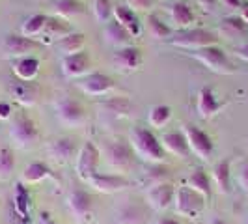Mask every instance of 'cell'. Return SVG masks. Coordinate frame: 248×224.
Here are the masks:
<instances>
[{
	"mask_svg": "<svg viewBox=\"0 0 248 224\" xmlns=\"http://www.w3.org/2000/svg\"><path fill=\"white\" fill-rule=\"evenodd\" d=\"M37 224H58L54 219H50L49 213H41L39 215V221H37Z\"/></svg>",
	"mask_w": 248,
	"mask_h": 224,
	"instance_id": "46",
	"label": "cell"
},
{
	"mask_svg": "<svg viewBox=\"0 0 248 224\" xmlns=\"http://www.w3.org/2000/svg\"><path fill=\"white\" fill-rule=\"evenodd\" d=\"M146 25H148V34L153 39H168V37H172V28L166 25L162 19H159L157 15H148V21H146Z\"/></svg>",
	"mask_w": 248,
	"mask_h": 224,
	"instance_id": "35",
	"label": "cell"
},
{
	"mask_svg": "<svg viewBox=\"0 0 248 224\" xmlns=\"http://www.w3.org/2000/svg\"><path fill=\"white\" fill-rule=\"evenodd\" d=\"M88 183L93 187L95 191L103 192V194H114L118 191L127 189L129 187V179L124 177L122 174H101V172H97L93 177H90Z\"/></svg>",
	"mask_w": 248,
	"mask_h": 224,
	"instance_id": "18",
	"label": "cell"
},
{
	"mask_svg": "<svg viewBox=\"0 0 248 224\" xmlns=\"http://www.w3.org/2000/svg\"><path fill=\"white\" fill-rule=\"evenodd\" d=\"M15 170V155L10 148H0V181L10 179Z\"/></svg>",
	"mask_w": 248,
	"mask_h": 224,
	"instance_id": "37",
	"label": "cell"
},
{
	"mask_svg": "<svg viewBox=\"0 0 248 224\" xmlns=\"http://www.w3.org/2000/svg\"><path fill=\"white\" fill-rule=\"evenodd\" d=\"M247 224H248V223H247Z\"/></svg>",
	"mask_w": 248,
	"mask_h": 224,
	"instance_id": "51",
	"label": "cell"
},
{
	"mask_svg": "<svg viewBox=\"0 0 248 224\" xmlns=\"http://www.w3.org/2000/svg\"><path fill=\"white\" fill-rule=\"evenodd\" d=\"M127 6L133 12H148L149 8L153 6V0H127Z\"/></svg>",
	"mask_w": 248,
	"mask_h": 224,
	"instance_id": "41",
	"label": "cell"
},
{
	"mask_svg": "<svg viewBox=\"0 0 248 224\" xmlns=\"http://www.w3.org/2000/svg\"><path fill=\"white\" fill-rule=\"evenodd\" d=\"M84 45H86V36L80 34V32H71L69 36L62 37L54 43L56 50L63 56H71V54H77V52H82L84 50Z\"/></svg>",
	"mask_w": 248,
	"mask_h": 224,
	"instance_id": "29",
	"label": "cell"
},
{
	"mask_svg": "<svg viewBox=\"0 0 248 224\" xmlns=\"http://www.w3.org/2000/svg\"><path fill=\"white\" fill-rule=\"evenodd\" d=\"M168 176H170V170L159 162V164H153L149 168V172L146 174L144 179H146V183H149V187H153V185H159V183H166Z\"/></svg>",
	"mask_w": 248,
	"mask_h": 224,
	"instance_id": "39",
	"label": "cell"
},
{
	"mask_svg": "<svg viewBox=\"0 0 248 224\" xmlns=\"http://www.w3.org/2000/svg\"><path fill=\"white\" fill-rule=\"evenodd\" d=\"M10 92L13 99L23 107H34L39 99V86L34 80H17L12 84Z\"/></svg>",
	"mask_w": 248,
	"mask_h": 224,
	"instance_id": "19",
	"label": "cell"
},
{
	"mask_svg": "<svg viewBox=\"0 0 248 224\" xmlns=\"http://www.w3.org/2000/svg\"><path fill=\"white\" fill-rule=\"evenodd\" d=\"M224 6H228V8H243V4H241V0H222Z\"/></svg>",
	"mask_w": 248,
	"mask_h": 224,
	"instance_id": "47",
	"label": "cell"
},
{
	"mask_svg": "<svg viewBox=\"0 0 248 224\" xmlns=\"http://www.w3.org/2000/svg\"><path fill=\"white\" fill-rule=\"evenodd\" d=\"M183 135L186 138L190 153H194L202 161H209L211 159L213 153H215V144H213V138L205 131H202L196 125L186 124L183 125Z\"/></svg>",
	"mask_w": 248,
	"mask_h": 224,
	"instance_id": "7",
	"label": "cell"
},
{
	"mask_svg": "<svg viewBox=\"0 0 248 224\" xmlns=\"http://www.w3.org/2000/svg\"><path fill=\"white\" fill-rule=\"evenodd\" d=\"M103 37H105V41H107L108 45L116 47V49L129 47L131 41H133V36H131L120 23H116L114 19H112L110 23L105 25V28H103Z\"/></svg>",
	"mask_w": 248,
	"mask_h": 224,
	"instance_id": "22",
	"label": "cell"
},
{
	"mask_svg": "<svg viewBox=\"0 0 248 224\" xmlns=\"http://www.w3.org/2000/svg\"><path fill=\"white\" fill-rule=\"evenodd\" d=\"M10 138L17 148L32 149L39 142V129L32 118L19 112L13 116V122L10 125Z\"/></svg>",
	"mask_w": 248,
	"mask_h": 224,
	"instance_id": "2",
	"label": "cell"
},
{
	"mask_svg": "<svg viewBox=\"0 0 248 224\" xmlns=\"http://www.w3.org/2000/svg\"><path fill=\"white\" fill-rule=\"evenodd\" d=\"M12 105L10 103H4V101H0V122L2 120H10L12 118Z\"/></svg>",
	"mask_w": 248,
	"mask_h": 224,
	"instance_id": "43",
	"label": "cell"
},
{
	"mask_svg": "<svg viewBox=\"0 0 248 224\" xmlns=\"http://www.w3.org/2000/svg\"><path fill=\"white\" fill-rule=\"evenodd\" d=\"M172 118V109L168 105H155L148 112V124L155 129H161L170 122Z\"/></svg>",
	"mask_w": 248,
	"mask_h": 224,
	"instance_id": "34",
	"label": "cell"
},
{
	"mask_svg": "<svg viewBox=\"0 0 248 224\" xmlns=\"http://www.w3.org/2000/svg\"><path fill=\"white\" fill-rule=\"evenodd\" d=\"M186 187H190L194 192L202 194L203 198H209L213 191V181L203 168H194V172L186 177Z\"/></svg>",
	"mask_w": 248,
	"mask_h": 224,
	"instance_id": "31",
	"label": "cell"
},
{
	"mask_svg": "<svg viewBox=\"0 0 248 224\" xmlns=\"http://www.w3.org/2000/svg\"><path fill=\"white\" fill-rule=\"evenodd\" d=\"M99 109L101 114L110 116L114 120H122V118H129L133 114V103L127 97H110V99L103 101Z\"/></svg>",
	"mask_w": 248,
	"mask_h": 224,
	"instance_id": "25",
	"label": "cell"
},
{
	"mask_svg": "<svg viewBox=\"0 0 248 224\" xmlns=\"http://www.w3.org/2000/svg\"><path fill=\"white\" fill-rule=\"evenodd\" d=\"M175 198V187L172 183H159V185H153L148 189L146 192V202L151 209L155 211H164L168 209L170 206H174Z\"/></svg>",
	"mask_w": 248,
	"mask_h": 224,
	"instance_id": "13",
	"label": "cell"
},
{
	"mask_svg": "<svg viewBox=\"0 0 248 224\" xmlns=\"http://www.w3.org/2000/svg\"><path fill=\"white\" fill-rule=\"evenodd\" d=\"M170 19L174 26L181 32V30H188L192 28V23L196 21V15L192 12V8L186 4V2H181L177 0L170 6Z\"/></svg>",
	"mask_w": 248,
	"mask_h": 224,
	"instance_id": "21",
	"label": "cell"
},
{
	"mask_svg": "<svg viewBox=\"0 0 248 224\" xmlns=\"http://www.w3.org/2000/svg\"><path fill=\"white\" fill-rule=\"evenodd\" d=\"M114 21L120 23L133 37L140 36L142 32V23L138 15L129 6H114Z\"/></svg>",
	"mask_w": 248,
	"mask_h": 224,
	"instance_id": "23",
	"label": "cell"
},
{
	"mask_svg": "<svg viewBox=\"0 0 248 224\" xmlns=\"http://www.w3.org/2000/svg\"><path fill=\"white\" fill-rule=\"evenodd\" d=\"M47 19H49V15H43V13H34L30 17H26L23 25H21V34L25 37H30V39L41 36L43 28L47 25Z\"/></svg>",
	"mask_w": 248,
	"mask_h": 224,
	"instance_id": "33",
	"label": "cell"
},
{
	"mask_svg": "<svg viewBox=\"0 0 248 224\" xmlns=\"http://www.w3.org/2000/svg\"><path fill=\"white\" fill-rule=\"evenodd\" d=\"M237 181H239V185L241 189L248 192V161H245L241 164V168H239V176H237Z\"/></svg>",
	"mask_w": 248,
	"mask_h": 224,
	"instance_id": "42",
	"label": "cell"
},
{
	"mask_svg": "<svg viewBox=\"0 0 248 224\" xmlns=\"http://www.w3.org/2000/svg\"><path fill=\"white\" fill-rule=\"evenodd\" d=\"M52 176H54L52 170H50L45 162L36 161V162H30L25 170H23V174H21V183H23V185H36V183H41V181L49 179Z\"/></svg>",
	"mask_w": 248,
	"mask_h": 224,
	"instance_id": "28",
	"label": "cell"
},
{
	"mask_svg": "<svg viewBox=\"0 0 248 224\" xmlns=\"http://www.w3.org/2000/svg\"><path fill=\"white\" fill-rule=\"evenodd\" d=\"M131 148L142 161L159 164L164 157V149L161 146V140L149 131L148 127L137 125L131 131Z\"/></svg>",
	"mask_w": 248,
	"mask_h": 224,
	"instance_id": "1",
	"label": "cell"
},
{
	"mask_svg": "<svg viewBox=\"0 0 248 224\" xmlns=\"http://www.w3.org/2000/svg\"><path fill=\"white\" fill-rule=\"evenodd\" d=\"M241 19H243L245 25L248 26V6H243V8H241Z\"/></svg>",
	"mask_w": 248,
	"mask_h": 224,
	"instance_id": "49",
	"label": "cell"
},
{
	"mask_svg": "<svg viewBox=\"0 0 248 224\" xmlns=\"http://www.w3.org/2000/svg\"><path fill=\"white\" fill-rule=\"evenodd\" d=\"M222 107L224 101L217 97V94L213 92L211 88L203 86L198 92V96H196V111H198L200 118L211 120V118H215L218 112L222 111Z\"/></svg>",
	"mask_w": 248,
	"mask_h": 224,
	"instance_id": "17",
	"label": "cell"
},
{
	"mask_svg": "<svg viewBox=\"0 0 248 224\" xmlns=\"http://www.w3.org/2000/svg\"><path fill=\"white\" fill-rule=\"evenodd\" d=\"M78 90L86 96L92 97H99V96H107L108 92H112L114 88V80L108 75L99 73V71H92V73L84 75L82 79H78L77 82Z\"/></svg>",
	"mask_w": 248,
	"mask_h": 224,
	"instance_id": "12",
	"label": "cell"
},
{
	"mask_svg": "<svg viewBox=\"0 0 248 224\" xmlns=\"http://www.w3.org/2000/svg\"><path fill=\"white\" fill-rule=\"evenodd\" d=\"M144 221V211L137 204H129L120 209V223L122 224H142Z\"/></svg>",
	"mask_w": 248,
	"mask_h": 224,
	"instance_id": "38",
	"label": "cell"
},
{
	"mask_svg": "<svg viewBox=\"0 0 248 224\" xmlns=\"http://www.w3.org/2000/svg\"><path fill=\"white\" fill-rule=\"evenodd\" d=\"M203 206H205V198L198 192H194L190 187L181 185L175 189L174 208L179 217L194 219L203 211Z\"/></svg>",
	"mask_w": 248,
	"mask_h": 224,
	"instance_id": "6",
	"label": "cell"
},
{
	"mask_svg": "<svg viewBox=\"0 0 248 224\" xmlns=\"http://www.w3.org/2000/svg\"><path fill=\"white\" fill-rule=\"evenodd\" d=\"M92 12L97 23H110L114 19V6L110 0H93L92 4Z\"/></svg>",
	"mask_w": 248,
	"mask_h": 224,
	"instance_id": "36",
	"label": "cell"
},
{
	"mask_svg": "<svg viewBox=\"0 0 248 224\" xmlns=\"http://www.w3.org/2000/svg\"><path fill=\"white\" fill-rule=\"evenodd\" d=\"M161 146L164 151L172 153L175 157H181V159H185L186 155L190 153L183 131H168V133H164L161 138Z\"/></svg>",
	"mask_w": 248,
	"mask_h": 224,
	"instance_id": "20",
	"label": "cell"
},
{
	"mask_svg": "<svg viewBox=\"0 0 248 224\" xmlns=\"http://www.w3.org/2000/svg\"><path fill=\"white\" fill-rule=\"evenodd\" d=\"M0 49L4 52V56L19 60L23 56H30V52H36L39 49V43L30 37H25L23 34H10L4 37Z\"/></svg>",
	"mask_w": 248,
	"mask_h": 224,
	"instance_id": "11",
	"label": "cell"
},
{
	"mask_svg": "<svg viewBox=\"0 0 248 224\" xmlns=\"http://www.w3.org/2000/svg\"><path fill=\"white\" fill-rule=\"evenodd\" d=\"M157 224H181V223L177 219H172V217H162V219L157 221Z\"/></svg>",
	"mask_w": 248,
	"mask_h": 224,
	"instance_id": "48",
	"label": "cell"
},
{
	"mask_svg": "<svg viewBox=\"0 0 248 224\" xmlns=\"http://www.w3.org/2000/svg\"><path fill=\"white\" fill-rule=\"evenodd\" d=\"M71 32H73V28L67 25V21H62V19H58V17H49L41 36L47 37V41H54V43H56L58 39L69 36Z\"/></svg>",
	"mask_w": 248,
	"mask_h": 224,
	"instance_id": "32",
	"label": "cell"
},
{
	"mask_svg": "<svg viewBox=\"0 0 248 224\" xmlns=\"http://www.w3.org/2000/svg\"><path fill=\"white\" fill-rule=\"evenodd\" d=\"M140 64H142V52L138 47H133V45L116 49V52L112 54V65L120 73H133L135 69L140 67Z\"/></svg>",
	"mask_w": 248,
	"mask_h": 224,
	"instance_id": "15",
	"label": "cell"
},
{
	"mask_svg": "<svg viewBox=\"0 0 248 224\" xmlns=\"http://www.w3.org/2000/svg\"><path fill=\"white\" fill-rule=\"evenodd\" d=\"M78 144L77 140L71 137H60L54 138L52 142H49L47 146V155H49L52 161L60 162V164H65V162L73 161V157H77L78 153Z\"/></svg>",
	"mask_w": 248,
	"mask_h": 224,
	"instance_id": "14",
	"label": "cell"
},
{
	"mask_svg": "<svg viewBox=\"0 0 248 224\" xmlns=\"http://www.w3.org/2000/svg\"><path fill=\"white\" fill-rule=\"evenodd\" d=\"M103 155H105V161L110 164L112 168L116 170H125L131 166L133 162V148H131V142H125V140H112L108 142L105 148H103Z\"/></svg>",
	"mask_w": 248,
	"mask_h": 224,
	"instance_id": "10",
	"label": "cell"
},
{
	"mask_svg": "<svg viewBox=\"0 0 248 224\" xmlns=\"http://www.w3.org/2000/svg\"><path fill=\"white\" fill-rule=\"evenodd\" d=\"M235 54L241 58V60H245L248 62V39H245L241 45H237L235 47Z\"/></svg>",
	"mask_w": 248,
	"mask_h": 224,
	"instance_id": "44",
	"label": "cell"
},
{
	"mask_svg": "<svg viewBox=\"0 0 248 224\" xmlns=\"http://www.w3.org/2000/svg\"><path fill=\"white\" fill-rule=\"evenodd\" d=\"M213 183L217 187L218 192L228 194L232 189V159L226 157L222 161H218L213 166Z\"/></svg>",
	"mask_w": 248,
	"mask_h": 224,
	"instance_id": "26",
	"label": "cell"
},
{
	"mask_svg": "<svg viewBox=\"0 0 248 224\" xmlns=\"http://www.w3.org/2000/svg\"><path fill=\"white\" fill-rule=\"evenodd\" d=\"M209 224H228V223H226L224 219H220V217H215V219L209 221Z\"/></svg>",
	"mask_w": 248,
	"mask_h": 224,
	"instance_id": "50",
	"label": "cell"
},
{
	"mask_svg": "<svg viewBox=\"0 0 248 224\" xmlns=\"http://www.w3.org/2000/svg\"><path fill=\"white\" fill-rule=\"evenodd\" d=\"M101 164V149L95 146V142L86 140L78 148V153L75 157V172L82 181H90V177L97 174Z\"/></svg>",
	"mask_w": 248,
	"mask_h": 224,
	"instance_id": "3",
	"label": "cell"
},
{
	"mask_svg": "<svg viewBox=\"0 0 248 224\" xmlns=\"http://www.w3.org/2000/svg\"><path fill=\"white\" fill-rule=\"evenodd\" d=\"M218 34L226 39H243L248 34V26L241 19V15H228L218 25Z\"/></svg>",
	"mask_w": 248,
	"mask_h": 224,
	"instance_id": "24",
	"label": "cell"
},
{
	"mask_svg": "<svg viewBox=\"0 0 248 224\" xmlns=\"http://www.w3.org/2000/svg\"><path fill=\"white\" fill-rule=\"evenodd\" d=\"M50 10L54 13V17L62 19V21H69L78 15L84 13V4L80 0H52L50 2Z\"/></svg>",
	"mask_w": 248,
	"mask_h": 224,
	"instance_id": "27",
	"label": "cell"
},
{
	"mask_svg": "<svg viewBox=\"0 0 248 224\" xmlns=\"http://www.w3.org/2000/svg\"><path fill=\"white\" fill-rule=\"evenodd\" d=\"M218 37L217 34H213L211 30H205V28H188V30H181L177 32L170 43L174 47H179V49L185 50H198L203 49V47H211V45H217Z\"/></svg>",
	"mask_w": 248,
	"mask_h": 224,
	"instance_id": "4",
	"label": "cell"
},
{
	"mask_svg": "<svg viewBox=\"0 0 248 224\" xmlns=\"http://www.w3.org/2000/svg\"><path fill=\"white\" fill-rule=\"evenodd\" d=\"M200 64H203L209 71L218 75H232L235 71V65L230 62L228 54L220 47L211 45V47H203V49L192 50L190 52Z\"/></svg>",
	"mask_w": 248,
	"mask_h": 224,
	"instance_id": "5",
	"label": "cell"
},
{
	"mask_svg": "<svg viewBox=\"0 0 248 224\" xmlns=\"http://www.w3.org/2000/svg\"><path fill=\"white\" fill-rule=\"evenodd\" d=\"M200 6H202V10H205V12H211L213 8L217 6V2L218 0H196Z\"/></svg>",
	"mask_w": 248,
	"mask_h": 224,
	"instance_id": "45",
	"label": "cell"
},
{
	"mask_svg": "<svg viewBox=\"0 0 248 224\" xmlns=\"http://www.w3.org/2000/svg\"><path fill=\"white\" fill-rule=\"evenodd\" d=\"M67 209L75 223L88 224L93 219V198L84 189H73L67 194Z\"/></svg>",
	"mask_w": 248,
	"mask_h": 224,
	"instance_id": "8",
	"label": "cell"
},
{
	"mask_svg": "<svg viewBox=\"0 0 248 224\" xmlns=\"http://www.w3.org/2000/svg\"><path fill=\"white\" fill-rule=\"evenodd\" d=\"M60 65H62V73L67 79H82L84 75L90 73L92 58L86 50H82V52H77L71 56H63Z\"/></svg>",
	"mask_w": 248,
	"mask_h": 224,
	"instance_id": "16",
	"label": "cell"
},
{
	"mask_svg": "<svg viewBox=\"0 0 248 224\" xmlns=\"http://www.w3.org/2000/svg\"><path fill=\"white\" fill-rule=\"evenodd\" d=\"M39 60L34 56H23L13 62V73L17 80H34L39 73Z\"/></svg>",
	"mask_w": 248,
	"mask_h": 224,
	"instance_id": "30",
	"label": "cell"
},
{
	"mask_svg": "<svg viewBox=\"0 0 248 224\" xmlns=\"http://www.w3.org/2000/svg\"><path fill=\"white\" fill-rule=\"evenodd\" d=\"M15 208H17V211L21 213L23 217L30 209V194H28V191L23 185H19L17 191H15Z\"/></svg>",
	"mask_w": 248,
	"mask_h": 224,
	"instance_id": "40",
	"label": "cell"
},
{
	"mask_svg": "<svg viewBox=\"0 0 248 224\" xmlns=\"http://www.w3.org/2000/svg\"><path fill=\"white\" fill-rule=\"evenodd\" d=\"M56 118L62 125L71 127V129L82 127L88 120L84 107L77 99H71V97H62L56 103Z\"/></svg>",
	"mask_w": 248,
	"mask_h": 224,
	"instance_id": "9",
	"label": "cell"
}]
</instances>
